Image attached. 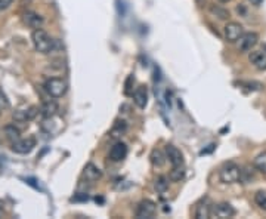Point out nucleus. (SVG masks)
Masks as SVG:
<instances>
[{"label":"nucleus","mask_w":266,"mask_h":219,"mask_svg":"<svg viewBox=\"0 0 266 219\" xmlns=\"http://www.w3.org/2000/svg\"><path fill=\"white\" fill-rule=\"evenodd\" d=\"M31 40H33V46L34 49L42 55H49L55 51V40L43 30V28H37L33 30L31 34Z\"/></svg>","instance_id":"nucleus-1"},{"label":"nucleus","mask_w":266,"mask_h":219,"mask_svg":"<svg viewBox=\"0 0 266 219\" xmlns=\"http://www.w3.org/2000/svg\"><path fill=\"white\" fill-rule=\"evenodd\" d=\"M43 87L51 98H62L68 91V83L62 77H51L44 82Z\"/></svg>","instance_id":"nucleus-2"},{"label":"nucleus","mask_w":266,"mask_h":219,"mask_svg":"<svg viewBox=\"0 0 266 219\" xmlns=\"http://www.w3.org/2000/svg\"><path fill=\"white\" fill-rule=\"evenodd\" d=\"M259 41V34L254 31H249V33H243V36L237 40V48L238 52L241 54H249L250 51L254 49V46Z\"/></svg>","instance_id":"nucleus-3"},{"label":"nucleus","mask_w":266,"mask_h":219,"mask_svg":"<svg viewBox=\"0 0 266 219\" xmlns=\"http://www.w3.org/2000/svg\"><path fill=\"white\" fill-rule=\"evenodd\" d=\"M239 173H241L239 166H237L235 163H228L221 169L219 178L224 184H235L239 181Z\"/></svg>","instance_id":"nucleus-4"},{"label":"nucleus","mask_w":266,"mask_h":219,"mask_svg":"<svg viewBox=\"0 0 266 219\" xmlns=\"http://www.w3.org/2000/svg\"><path fill=\"white\" fill-rule=\"evenodd\" d=\"M157 213V205L153 200H142L136 207V218L138 219H153Z\"/></svg>","instance_id":"nucleus-5"},{"label":"nucleus","mask_w":266,"mask_h":219,"mask_svg":"<svg viewBox=\"0 0 266 219\" xmlns=\"http://www.w3.org/2000/svg\"><path fill=\"white\" fill-rule=\"evenodd\" d=\"M237 210L234 209V206L229 203H217V205L211 206V218L217 219H228L235 216Z\"/></svg>","instance_id":"nucleus-6"},{"label":"nucleus","mask_w":266,"mask_h":219,"mask_svg":"<svg viewBox=\"0 0 266 219\" xmlns=\"http://www.w3.org/2000/svg\"><path fill=\"white\" fill-rule=\"evenodd\" d=\"M39 111L40 110L37 108V107H34V105L27 107V108L16 110L12 114V119H14L15 122H18V123H27V122H31V120H34L37 117Z\"/></svg>","instance_id":"nucleus-7"},{"label":"nucleus","mask_w":266,"mask_h":219,"mask_svg":"<svg viewBox=\"0 0 266 219\" xmlns=\"http://www.w3.org/2000/svg\"><path fill=\"white\" fill-rule=\"evenodd\" d=\"M224 33L225 39L229 41V43H237V40H238L239 37L243 36V33H244V28H243V26L239 23L231 21V23H228L225 26Z\"/></svg>","instance_id":"nucleus-8"},{"label":"nucleus","mask_w":266,"mask_h":219,"mask_svg":"<svg viewBox=\"0 0 266 219\" xmlns=\"http://www.w3.org/2000/svg\"><path fill=\"white\" fill-rule=\"evenodd\" d=\"M36 147V139L34 138H26V139H18L12 142V151L16 154H30Z\"/></svg>","instance_id":"nucleus-9"},{"label":"nucleus","mask_w":266,"mask_h":219,"mask_svg":"<svg viewBox=\"0 0 266 219\" xmlns=\"http://www.w3.org/2000/svg\"><path fill=\"white\" fill-rule=\"evenodd\" d=\"M166 157H167L168 163L172 164V167H178V166H183V154L182 151L178 147L167 144L166 145Z\"/></svg>","instance_id":"nucleus-10"},{"label":"nucleus","mask_w":266,"mask_h":219,"mask_svg":"<svg viewBox=\"0 0 266 219\" xmlns=\"http://www.w3.org/2000/svg\"><path fill=\"white\" fill-rule=\"evenodd\" d=\"M127 145L125 142H115L110 150V160L114 163H118V162H123L127 157Z\"/></svg>","instance_id":"nucleus-11"},{"label":"nucleus","mask_w":266,"mask_h":219,"mask_svg":"<svg viewBox=\"0 0 266 219\" xmlns=\"http://www.w3.org/2000/svg\"><path fill=\"white\" fill-rule=\"evenodd\" d=\"M22 23H24V26H27L28 28L37 30V28H42L44 19H43L42 15H39L37 12L27 11V12L22 14Z\"/></svg>","instance_id":"nucleus-12"},{"label":"nucleus","mask_w":266,"mask_h":219,"mask_svg":"<svg viewBox=\"0 0 266 219\" xmlns=\"http://www.w3.org/2000/svg\"><path fill=\"white\" fill-rule=\"evenodd\" d=\"M249 61L253 67L259 71H266V52L265 51H250Z\"/></svg>","instance_id":"nucleus-13"},{"label":"nucleus","mask_w":266,"mask_h":219,"mask_svg":"<svg viewBox=\"0 0 266 219\" xmlns=\"http://www.w3.org/2000/svg\"><path fill=\"white\" fill-rule=\"evenodd\" d=\"M133 96V102L136 104V107L140 110H143L148 104V89L145 86H138L135 89V92L132 94Z\"/></svg>","instance_id":"nucleus-14"},{"label":"nucleus","mask_w":266,"mask_h":219,"mask_svg":"<svg viewBox=\"0 0 266 219\" xmlns=\"http://www.w3.org/2000/svg\"><path fill=\"white\" fill-rule=\"evenodd\" d=\"M83 178L87 182H96L102 178V170L93 163H87L83 170Z\"/></svg>","instance_id":"nucleus-15"},{"label":"nucleus","mask_w":266,"mask_h":219,"mask_svg":"<svg viewBox=\"0 0 266 219\" xmlns=\"http://www.w3.org/2000/svg\"><path fill=\"white\" fill-rule=\"evenodd\" d=\"M40 113L43 114V117H46V119H52V117H55L56 113H58V104H56L54 99L44 101V102L42 104Z\"/></svg>","instance_id":"nucleus-16"},{"label":"nucleus","mask_w":266,"mask_h":219,"mask_svg":"<svg viewBox=\"0 0 266 219\" xmlns=\"http://www.w3.org/2000/svg\"><path fill=\"white\" fill-rule=\"evenodd\" d=\"M150 159H151L153 166H155V167H163V166L166 164V160H167L166 154H164L161 150H158V148H154V150L151 151Z\"/></svg>","instance_id":"nucleus-17"},{"label":"nucleus","mask_w":266,"mask_h":219,"mask_svg":"<svg viewBox=\"0 0 266 219\" xmlns=\"http://www.w3.org/2000/svg\"><path fill=\"white\" fill-rule=\"evenodd\" d=\"M196 218L197 219L211 218V206H210V203L207 202V200H206L204 203H200V205L197 206Z\"/></svg>","instance_id":"nucleus-18"},{"label":"nucleus","mask_w":266,"mask_h":219,"mask_svg":"<svg viewBox=\"0 0 266 219\" xmlns=\"http://www.w3.org/2000/svg\"><path fill=\"white\" fill-rule=\"evenodd\" d=\"M253 166H254V167H256V169H257L260 173L266 175V151L260 152V154H257V156L254 157Z\"/></svg>","instance_id":"nucleus-19"},{"label":"nucleus","mask_w":266,"mask_h":219,"mask_svg":"<svg viewBox=\"0 0 266 219\" xmlns=\"http://www.w3.org/2000/svg\"><path fill=\"white\" fill-rule=\"evenodd\" d=\"M127 130V124L125 120H115V123L112 126L111 129V137L117 138V137H122V135H125Z\"/></svg>","instance_id":"nucleus-20"},{"label":"nucleus","mask_w":266,"mask_h":219,"mask_svg":"<svg viewBox=\"0 0 266 219\" xmlns=\"http://www.w3.org/2000/svg\"><path fill=\"white\" fill-rule=\"evenodd\" d=\"M185 177V167L183 166H178V167H172L170 173H168V179L172 182H181Z\"/></svg>","instance_id":"nucleus-21"},{"label":"nucleus","mask_w":266,"mask_h":219,"mask_svg":"<svg viewBox=\"0 0 266 219\" xmlns=\"http://www.w3.org/2000/svg\"><path fill=\"white\" fill-rule=\"evenodd\" d=\"M5 135L11 142H15V141H18L21 138V132H19V129L15 127L14 124H9V126L5 127Z\"/></svg>","instance_id":"nucleus-22"},{"label":"nucleus","mask_w":266,"mask_h":219,"mask_svg":"<svg viewBox=\"0 0 266 219\" xmlns=\"http://www.w3.org/2000/svg\"><path fill=\"white\" fill-rule=\"evenodd\" d=\"M210 12L214 16H217L219 19H229V11H226L225 8L219 6V5H211Z\"/></svg>","instance_id":"nucleus-23"},{"label":"nucleus","mask_w":266,"mask_h":219,"mask_svg":"<svg viewBox=\"0 0 266 219\" xmlns=\"http://www.w3.org/2000/svg\"><path fill=\"white\" fill-rule=\"evenodd\" d=\"M154 187L157 192H166V190L168 188V179L166 177H158L155 179Z\"/></svg>","instance_id":"nucleus-24"},{"label":"nucleus","mask_w":266,"mask_h":219,"mask_svg":"<svg viewBox=\"0 0 266 219\" xmlns=\"http://www.w3.org/2000/svg\"><path fill=\"white\" fill-rule=\"evenodd\" d=\"M254 203L259 206L262 210H266V192L257 191L254 195Z\"/></svg>","instance_id":"nucleus-25"},{"label":"nucleus","mask_w":266,"mask_h":219,"mask_svg":"<svg viewBox=\"0 0 266 219\" xmlns=\"http://www.w3.org/2000/svg\"><path fill=\"white\" fill-rule=\"evenodd\" d=\"M0 107H2V110H6L11 107V102H9V99L6 98V95L0 91Z\"/></svg>","instance_id":"nucleus-26"},{"label":"nucleus","mask_w":266,"mask_h":219,"mask_svg":"<svg viewBox=\"0 0 266 219\" xmlns=\"http://www.w3.org/2000/svg\"><path fill=\"white\" fill-rule=\"evenodd\" d=\"M132 83H135V79H133V76H129L126 80V89H125V94H126V95H132V94H133V89L130 87Z\"/></svg>","instance_id":"nucleus-27"},{"label":"nucleus","mask_w":266,"mask_h":219,"mask_svg":"<svg viewBox=\"0 0 266 219\" xmlns=\"http://www.w3.org/2000/svg\"><path fill=\"white\" fill-rule=\"evenodd\" d=\"M12 3H14V0H0V11L8 9Z\"/></svg>","instance_id":"nucleus-28"},{"label":"nucleus","mask_w":266,"mask_h":219,"mask_svg":"<svg viewBox=\"0 0 266 219\" xmlns=\"http://www.w3.org/2000/svg\"><path fill=\"white\" fill-rule=\"evenodd\" d=\"M249 2L252 3L253 6H260V5H262V3L265 2V0H249Z\"/></svg>","instance_id":"nucleus-29"},{"label":"nucleus","mask_w":266,"mask_h":219,"mask_svg":"<svg viewBox=\"0 0 266 219\" xmlns=\"http://www.w3.org/2000/svg\"><path fill=\"white\" fill-rule=\"evenodd\" d=\"M3 203H2V202H0V216H2V215H3V212H5V207H3Z\"/></svg>","instance_id":"nucleus-30"},{"label":"nucleus","mask_w":266,"mask_h":219,"mask_svg":"<svg viewBox=\"0 0 266 219\" xmlns=\"http://www.w3.org/2000/svg\"><path fill=\"white\" fill-rule=\"evenodd\" d=\"M219 3H228V2H231V0H217Z\"/></svg>","instance_id":"nucleus-31"},{"label":"nucleus","mask_w":266,"mask_h":219,"mask_svg":"<svg viewBox=\"0 0 266 219\" xmlns=\"http://www.w3.org/2000/svg\"><path fill=\"white\" fill-rule=\"evenodd\" d=\"M0 111H2V107H0Z\"/></svg>","instance_id":"nucleus-32"}]
</instances>
